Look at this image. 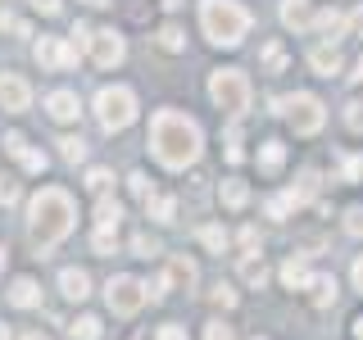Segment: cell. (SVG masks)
I'll return each mask as SVG.
<instances>
[{
  "mask_svg": "<svg viewBox=\"0 0 363 340\" xmlns=\"http://www.w3.org/2000/svg\"><path fill=\"white\" fill-rule=\"evenodd\" d=\"M145 145H150V154L168 168V173H182V168H191L200 159L204 132H200V123L191 118V113H182V109H155L150 141Z\"/></svg>",
  "mask_w": 363,
  "mask_h": 340,
  "instance_id": "6da1fadb",
  "label": "cell"
},
{
  "mask_svg": "<svg viewBox=\"0 0 363 340\" xmlns=\"http://www.w3.org/2000/svg\"><path fill=\"white\" fill-rule=\"evenodd\" d=\"M73 227H77V204H73V196H68L64 186H41L37 196H32V204H28V241H32V249L50 254Z\"/></svg>",
  "mask_w": 363,
  "mask_h": 340,
  "instance_id": "7a4b0ae2",
  "label": "cell"
},
{
  "mask_svg": "<svg viewBox=\"0 0 363 340\" xmlns=\"http://www.w3.org/2000/svg\"><path fill=\"white\" fill-rule=\"evenodd\" d=\"M255 14L241 5V0H200V32L209 37V45H223V50H236L245 41Z\"/></svg>",
  "mask_w": 363,
  "mask_h": 340,
  "instance_id": "3957f363",
  "label": "cell"
},
{
  "mask_svg": "<svg viewBox=\"0 0 363 340\" xmlns=\"http://www.w3.org/2000/svg\"><path fill=\"white\" fill-rule=\"evenodd\" d=\"M250 77L241 73V68H213L209 77V100L218 105L223 113H232V118H241V113L250 109Z\"/></svg>",
  "mask_w": 363,
  "mask_h": 340,
  "instance_id": "277c9868",
  "label": "cell"
},
{
  "mask_svg": "<svg viewBox=\"0 0 363 340\" xmlns=\"http://www.w3.org/2000/svg\"><path fill=\"white\" fill-rule=\"evenodd\" d=\"M136 118V91L132 86H100L96 91V123L105 132H123Z\"/></svg>",
  "mask_w": 363,
  "mask_h": 340,
  "instance_id": "5b68a950",
  "label": "cell"
},
{
  "mask_svg": "<svg viewBox=\"0 0 363 340\" xmlns=\"http://www.w3.org/2000/svg\"><path fill=\"white\" fill-rule=\"evenodd\" d=\"M145 300H150V295H145V281L128 277V272H118V277L105 281V304H109V313H118V317H132Z\"/></svg>",
  "mask_w": 363,
  "mask_h": 340,
  "instance_id": "8992f818",
  "label": "cell"
},
{
  "mask_svg": "<svg viewBox=\"0 0 363 340\" xmlns=\"http://www.w3.org/2000/svg\"><path fill=\"white\" fill-rule=\"evenodd\" d=\"M286 118H291V128L300 132V136H313V132H323L327 113H323V100H318V96L300 91V96L286 100Z\"/></svg>",
  "mask_w": 363,
  "mask_h": 340,
  "instance_id": "52a82bcc",
  "label": "cell"
},
{
  "mask_svg": "<svg viewBox=\"0 0 363 340\" xmlns=\"http://www.w3.org/2000/svg\"><path fill=\"white\" fill-rule=\"evenodd\" d=\"M91 64L96 68H118L123 60H128V41H123V32L113 28H96V37H91Z\"/></svg>",
  "mask_w": 363,
  "mask_h": 340,
  "instance_id": "ba28073f",
  "label": "cell"
},
{
  "mask_svg": "<svg viewBox=\"0 0 363 340\" xmlns=\"http://www.w3.org/2000/svg\"><path fill=\"white\" fill-rule=\"evenodd\" d=\"M37 64H41V73H64V68L77 64V45L60 41V37H41L37 41Z\"/></svg>",
  "mask_w": 363,
  "mask_h": 340,
  "instance_id": "9c48e42d",
  "label": "cell"
},
{
  "mask_svg": "<svg viewBox=\"0 0 363 340\" xmlns=\"http://www.w3.org/2000/svg\"><path fill=\"white\" fill-rule=\"evenodd\" d=\"M32 105V86L23 73H0V109L5 113H28Z\"/></svg>",
  "mask_w": 363,
  "mask_h": 340,
  "instance_id": "30bf717a",
  "label": "cell"
},
{
  "mask_svg": "<svg viewBox=\"0 0 363 340\" xmlns=\"http://www.w3.org/2000/svg\"><path fill=\"white\" fill-rule=\"evenodd\" d=\"M164 281H168L173 290H196L200 272H196V264H191L186 254H168V259H164Z\"/></svg>",
  "mask_w": 363,
  "mask_h": 340,
  "instance_id": "8fae6325",
  "label": "cell"
},
{
  "mask_svg": "<svg viewBox=\"0 0 363 340\" xmlns=\"http://www.w3.org/2000/svg\"><path fill=\"white\" fill-rule=\"evenodd\" d=\"M45 113H50L55 123H77V113H82V100H77V91L60 86V91H50V96H45Z\"/></svg>",
  "mask_w": 363,
  "mask_h": 340,
  "instance_id": "7c38bea8",
  "label": "cell"
},
{
  "mask_svg": "<svg viewBox=\"0 0 363 340\" xmlns=\"http://www.w3.org/2000/svg\"><path fill=\"white\" fill-rule=\"evenodd\" d=\"M281 23H286L291 32H313L318 28L313 0H281Z\"/></svg>",
  "mask_w": 363,
  "mask_h": 340,
  "instance_id": "4fadbf2b",
  "label": "cell"
},
{
  "mask_svg": "<svg viewBox=\"0 0 363 340\" xmlns=\"http://www.w3.org/2000/svg\"><path fill=\"white\" fill-rule=\"evenodd\" d=\"M5 300L14 304V309H37V304H41L37 277H14V281H9V290H5Z\"/></svg>",
  "mask_w": 363,
  "mask_h": 340,
  "instance_id": "5bb4252c",
  "label": "cell"
},
{
  "mask_svg": "<svg viewBox=\"0 0 363 340\" xmlns=\"http://www.w3.org/2000/svg\"><path fill=\"white\" fill-rule=\"evenodd\" d=\"M60 290H64V300L82 304L86 295H91V277H86L82 268H64V272H60Z\"/></svg>",
  "mask_w": 363,
  "mask_h": 340,
  "instance_id": "9a60e30c",
  "label": "cell"
},
{
  "mask_svg": "<svg viewBox=\"0 0 363 340\" xmlns=\"http://www.w3.org/2000/svg\"><path fill=\"white\" fill-rule=\"evenodd\" d=\"M309 68L318 77H336L340 73V50H336V45H313V50H309Z\"/></svg>",
  "mask_w": 363,
  "mask_h": 340,
  "instance_id": "2e32d148",
  "label": "cell"
},
{
  "mask_svg": "<svg viewBox=\"0 0 363 340\" xmlns=\"http://www.w3.org/2000/svg\"><path fill=\"white\" fill-rule=\"evenodd\" d=\"M281 281H286V290H309V264H304V254H291L286 264H281Z\"/></svg>",
  "mask_w": 363,
  "mask_h": 340,
  "instance_id": "e0dca14e",
  "label": "cell"
},
{
  "mask_svg": "<svg viewBox=\"0 0 363 340\" xmlns=\"http://www.w3.org/2000/svg\"><path fill=\"white\" fill-rule=\"evenodd\" d=\"M281 164H286V145H281V141H264V145H259V173L277 177Z\"/></svg>",
  "mask_w": 363,
  "mask_h": 340,
  "instance_id": "ac0fdd59",
  "label": "cell"
},
{
  "mask_svg": "<svg viewBox=\"0 0 363 340\" xmlns=\"http://www.w3.org/2000/svg\"><path fill=\"white\" fill-rule=\"evenodd\" d=\"M241 281H245V286H264V281H268V264H264L259 249H250V254L241 259Z\"/></svg>",
  "mask_w": 363,
  "mask_h": 340,
  "instance_id": "d6986e66",
  "label": "cell"
},
{
  "mask_svg": "<svg viewBox=\"0 0 363 340\" xmlns=\"http://www.w3.org/2000/svg\"><path fill=\"white\" fill-rule=\"evenodd\" d=\"M218 200L227 204V209H245V204H250V186H245V181H236V177H227L223 186H218Z\"/></svg>",
  "mask_w": 363,
  "mask_h": 340,
  "instance_id": "ffe728a7",
  "label": "cell"
},
{
  "mask_svg": "<svg viewBox=\"0 0 363 340\" xmlns=\"http://www.w3.org/2000/svg\"><path fill=\"white\" fill-rule=\"evenodd\" d=\"M309 290H313V304H318V309H332V304H336V277H313L309 281Z\"/></svg>",
  "mask_w": 363,
  "mask_h": 340,
  "instance_id": "44dd1931",
  "label": "cell"
},
{
  "mask_svg": "<svg viewBox=\"0 0 363 340\" xmlns=\"http://www.w3.org/2000/svg\"><path fill=\"white\" fill-rule=\"evenodd\" d=\"M145 213H150L155 222H173L177 218V200L173 196H150L145 200Z\"/></svg>",
  "mask_w": 363,
  "mask_h": 340,
  "instance_id": "7402d4cb",
  "label": "cell"
},
{
  "mask_svg": "<svg viewBox=\"0 0 363 340\" xmlns=\"http://www.w3.org/2000/svg\"><path fill=\"white\" fill-rule=\"evenodd\" d=\"M68 336H73V340H100V317L96 313H82L73 327H68Z\"/></svg>",
  "mask_w": 363,
  "mask_h": 340,
  "instance_id": "603a6c76",
  "label": "cell"
},
{
  "mask_svg": "<svg viewBox=\"0 0 363 340\" xmlns=\"http://www.w3.org/2000/svg\"><path fill=\"white\" fill-rule=\"evenodd\" d=\"M159 50H168V55L186 50V32L173 28V23H164V28H159Z\"/></svg>",
  "mask_w": 363,
  "mask_h": 340,
  "instance_id": "cb8c5ba5",
  "label": "cell"
},
{
  "mask_svg": "<svg viewBox=\"0 0 363 340\" xmlns=\"http://www.w3.org/2000/svg\"><path fill=\"white\" fill-rule=\"evenodd\" d=\"M86 191H91V196H109V191H113V173H109V168H86Z\"/></svg>",
  "mask_w": 363,
  "mask_h": 340,
  "instance_id": "d4e9b609",
  "label": "cell"
},
{
  "mask_svg": "<svg viewBox=\"0 0 363 340\" xmlns=\"http://www.w3.org/2000/svg\"><path fill=\"white\" fill-rule=\"evenodd\" d=\"M200 245H204V249H209V254H223V249H227V232H223V227H218V222H209V227H200Z\"/></svg>",
  "mask_w": 363,
  "mask_h": 340,
  "instance_id": "484cf974",
  "label": "cell"
},
{
  "mask_svg": "<svg viewBox=\"0 0 363 340\" xmlns=\"http://www.w3.org/2000/svg\"><path fill=\"white\" fill-rule=\"evenodd\" d=\"M118 218H123V204L109 200V196H100V204H96V222H100V227H118Z\"/></svg>",
  "mask_w": 363,
  "mask_h": 340,
  "instance_id": "4316f807",
  "label": "cell"
},
{
  "mask_svg": "<svg viewBox=\"0 0 363 340\" xmlns=\"http://www.w3.org/2000/svg\"><path fill=\"white\" fill-rule=\"evenodd\" d=\"M264 68H268V73H286V45H281V41L264 45Z\"/></svg>",
  "mask_w": 363,
  "mask_h": 340,
  "instance_id": "83f0119b",
  "label": "cell"
},
{
  "mask_svg": "<svg viewBox=\"0 0 363 340\" xmlns=\"http://www.w3.org/2000/svg\"><path fill=\"white\" fill-rule=\"evenodd\" d=\"M60 154L68 159V164H82V159H86V141H82V136H60Z\"/></svg>",
  "mask_w": 363,
  "mask_h": 340,
  "instance_id": "f1b7e54d",
  "label": "cell"
},
{
  "mask_svg": "<svg viewBox=\"0 0 363 340\" xmlns=\"http://www.w3.org/2000/svg\"><path fill=\"white\" fill-rule=\"evenodd\" d=\"M318 28H323V32H332V41H336L340 32L350 28V18H345V14H336V9H327V14H318Z\"/></svg>",
  "mask_w": 363,
  "mask_h": 340,
  "instance_id": "f546056e",
  "label": "cell"
},
{
  "mask_svg": "<svg viewBox=\"0 0 363 340\" xmlns=\"http://www.w3.org/2000/svg\"><path fill=\"white\" fill-rule=\"evenodd\" d=\"M0 32H14V37H32V28L23 23L18 14H9V9H0Z\"/></svg>",
  "mask_w": 363,
  "mask_h": 340,
  "instance_id": "4dcf8cb0",
  "label": "cell"
},
{
  "mask_svg": "<svg viewBox=\"0 0 363 340\" xmlns=\"http://www.w3.org/2000/svg\"><path fill=\"white\" fill-rule=\"evenodd\" d=\"M91 245H96V254H113V249H118V241H113V227H96Z\"/></svg>",
  "mask_w": 363,
  "mask_h": 340,
  "instance_id": "1f68e13d",
  "label": "cell"
},
{
  "mask_svg": "<svg viewBox=\"0 0 363 340\" xmlns=\"http://www.w3.org/2000/svg\"><path fill=\"white\" fill-rule=\"evenodd\" d=\"M132 254H141V259H150V254H159V241L150 232H136L132 236Z\"/></svg>",
  "mask_w": 363,
  "mask_h": 340,
  "instance_id": "d6a6232c",
  "label": "cell"
},
{
  "mask_svg": "<svg viewBox=\"0 0 363 340\" xmlns=\"http://www.w3.org/2000/svg\"><path fill=\"white\" fill-rule=\"evenodd\" d=\"M241 159H245V150H241V128L232 123V128H227V164H241Z\"/></svg>",
  "mask_w": 363,
  "mask_h": 340,
  "instance_id": "836d02e7",
  "label": "cell"
},
{
  "mask_svg": "<svg viewBox=\"0 0 363 340\" xmlns=\"http://www.w3.org/2000/svg\"><path fill=\"white\" fill-rule=\"evenodd\" d=\"M313 191H318V173H304L300 186H291V196H295V204H304V200H313Z\"/></svg>",
  "mask_w": 363,
  "mask_h": 340,
  "instance_id": "e575fe53",
  "label": "cell"
},
{
  "mask_svg": "<svg viewBox=\"0 0 363 340\" xmlns=\"http://www.w3.org/2000/svg\"><path fill=\"white\" fill-rule=\"evenodd\" d=\"M18 164H23V168H28V173H45V164H50V159H45L41 150H32V145H28V150H23V154H18Z\"/></svg>",
  "mask_w": 363,
  "mask_h": 340,
  "instance_id": "d590c367",
  "label": "cell"
},
{
  "mask_svg": "<svg viewBox=\"0 0 363 340\" xmlns=\"http://www.w3.org/2000/svg\"><path fill=\"white\" fill-rule=\"evenodd\" d=\"M345 128L363 136V100H350V105H345Z\"/></svg>",
  "mask_w": 363,
  "mask_h": 340,
  "instance_id": "8d00e7d4",
  "label": "cell"
},
{
  "mask_svg": "<svg viewBox=\"0 0 363 340\" xmlns=\"http://www.w3.org/2000/svg\"><path fill=\"white\" fill-rule=\"evenodd\" d=\"M128 191H132V196H141V200L155 196V191H150V177H145V173H132V177H128Z\"/></svg>",
  "mask_w": 363,
  "mask_h": 340,
  "instance_id": "74e56055",
  "label": "cell"
},
{
  "mask_svg": "<svg viewBox=\"0 0 363 340\" xmlns=\"http://www.w3.org/2000/svg\"><path fill=\"white\" fill-rule=\"evenodd\" d=\"M209 300L218 304V309H236V290H232V286H223V281L213 286V295H209Z\"/></svg>",
  "mask_w": 363,
  "mask_h": 340,
  "instance_id": "f35d334b",
  "label": "cell"
},
{
  "mask_svg": "<svg viewBox=\"0 0 363 340\" xmlns=\"http://www.w3.org/2000/svg\"><path fill=\"white\" fill-rule=\"evenodd\" d=\"M204 340H236V336H232V327H227V322L213 317V322H204Z\"/></svg>",
  "mask_w": 363,
  "mask_h": 340,
  "instance_id": "ab89813d",
  "label": "cell"
},
{
  "mask_svg": "<svg viewBox=\"0 0 363 340\" xmlns=\"http://www.w3.org/2000/svg\"><path fill=\"white\" fill-rule=\"evenodd\" d=\"M363 173V159L359 154H350V159H340V181H354Z\"/></svg>",
  "mask_w": 363,
  "mask_h": 340,
  "instance_id": "60d3db41",
  "label": "cell"
},
{
  "mask_svg": "<svg viewBox=\"0 0 363 340\" xmlns=\"http://www.w3.org/2000/svg\"><path fill=\"white\" fill-rule=\"evenodd\" d=\"M0 145H5V150L18 159L23 150H28V136H23V132H9V136H5V141H0Z\"/></svg>",
  "mask_w": 363,
  "mask_h": 340,
  "instance_id": "b9f144b4",
  "label": "cell"
},
{
  "mask_svg": "<svg viewBox=\"0 0 363 340\" xmlns=\"http://www.w3.org/2000/svg\"><path fill=\"white\" fill-rule=\"evenodd\" d=\"M18 200V181L14 177H0V204H14Z\"/></svg>",
  "mask_w": 363,
  "mask_h": 340,
  "instance_id": "7bdbcfd3",
  "label": "cell"
},
{
  "mask_svg": "<svg viewBox=\"0 0 363 340\" xmlns=\"http://www.w3.org/2000/svg\"><path fill=\"white\" fill-rule=\"evenodd\" d=\"M155 340H186V327H177V322H164Z\"/></svg>",
  "mask_w": 363,
  "mask_h": 340,
  "instance_id": "ee69618b",
  "label": "cell"
},
{
  "mask_svg": "<svg viewBox=\"0 0 363 340\" xmlns=\"http://www.w3.org/2000/svg\"><path fill=\"white\" fill-rule=\"evenodd\" d=\"M345 232L350 236H363V209H350L345 213Z\"/></svg>",
  "mask_w": 363,
  "mask_h": 340,
  "instance_id": "f6af8a7d",
  "label": "cell"
},
{
  "mask_svg": "<svg viewBox=\"0 0 363 340\" xmlns=\"http://www.w3.org/2000/svg\"><path fill=\"white\" fill-rule=\"evenodd\" d=\"M28 5L37 9V14H45V18H50V14H60V5H64V0H28Z\"/></svg>",
  "mask_w": 363,
  "mask_h": 340,
  "instance_id": "bcb514c9",
  "label": "cell"
},
{
  "mask_svg": "<svg viewBox=\"0 0 363 340\" xmlns=\"http://www.w3.org/2000/svg\"><path fill=\"white\" fill-rule=\"evenodd\" d=\"M241 245L245 249H259V227H241Z\"/></svg>",
  "mask_w": 363,
  "mask_h": 340,
  "instance_id": "7dc6e473",
  "label": "cell"
},
{
  "mask_svg": "<svg viewBox=\"0 0 363 340\" xmlns=\"http://www.w3.org/2000/svg\"><path fill=\"white\" fill-rule=\"evenodd\" d=\"M350 28H354V37H363V5L354 9V14H350Z\"/></svg>",
  "mask_w": 363,
  "mask_h": 340,
  "instance_id": "c3c4849f",
  "label": "cell"
},
{
  "mask_svg": "<svg viewBox=\"0 0 363 340\" xmlns=\"http://www.w3.org/2000/svg\"><path fill=\"white\" fill-rule=\"evenodd\" d=\"M350 277H354V286H359V290H363V254H359V259H354V268H350Z\"/></svg>",
  "mask_w": 363,
  "mask_h": 340,
  "instance_id": "681fc988",
  "label": "cell"
},
{
  "mask_svg": "<svg viewBox=\"0 0 363 340\" xmlns=\"http://www.w3.org/2000/svg\"><path fill=\"white\" fill-rule=\"evenodd\" d=\"M350 336H354V340H363V313L354 317V322H350Z\"/></svg>",
  "mask_w": 363,
  "mask_h": 340,
  "instance_id": "f907efd6",
  "label": "cell"
},
{
  "mask_svg": "<svg viewBox=\"0 0 363 340\" xmlns=\"http://www.w3.org/2000/svg\"><path fill=\"white\" fill-rule=\"evenodd\" d=\"M82 5H91V9H105V5H113V0H82Z\"/></svg>",
  "mask_w": 363,
  "mask_h": 340,
  "instance_id": "816d5d0a",
  "label": "cell"
},
{
  "mask_svg": "<svg viewBox=\"0 0 363 340\" xmlns=\"http://www.w3.org/2000/svg\"><path fill=\"white\" fill-rule=\"evenodd\" d=\"M354 82H363V55H359V64H354Z\"/></svg>",
  "mask_w": 363,
  "mask_h": 340,
  "instance_id": "f5cc1de1",
  "label": "cell"
},
{
  "mask_svg": "<svg viewBox=\"0 0 363 340\" xmlns=\"http://www.w3.org/2000/svg\"><path fill=\"white\" fill-rule=\"evenodd\" d=\"M23 340H50V336H45V332H28V336H23Z\"/></svg>",
  "mask_w": 363,
  "mask_h": 340,
  "instance_id": "db71d44e",
  "label": "cell"
},
{
  "mask_svg": "<svg viewBox=\"0 0 363 340\" xmlns=\"http://www.w3.org/2000/svg\"><path fill=\"white\" fill-rule=\"evenodd\" d=\"M5 259H9V249H5V245H0V268H5Z\"/></svg>",
  "mask_w": 363,
  "mask_h": 340,
  "instance_id": "11a10c76",
  "label": "cell"
},
{
  "mask_svg": "<svg viewBox=\"0 0 363 340\" xmlns=\"http://www.w3.org/2000/svg\"><path fill=\"white\" fill-rule=\"evenodd\" d=\"M0 340H9V327L5 322H0Z\"/></svg>",
  "mask_w": 363,
  "mask_h": 340,
  "instance_id": "9f6ffc18",
  "label": "cell"
},
{
  "mask_svg": "<svg viewBox=\"0 0 363 340\" xmlns=\"http://www.w3.org/2000/svg\"><path fill=\"white\" fill-rule=\"evenodd\" d=\"M164 5H168V9H173V5H182V0H164Z\"/></svg>",
  "mask_w": 363,
  "mask_h": 340,
  "instance_id": "6f0895ef",
  "label": "cell"
}]
</instances>
